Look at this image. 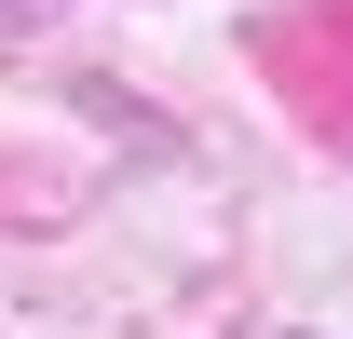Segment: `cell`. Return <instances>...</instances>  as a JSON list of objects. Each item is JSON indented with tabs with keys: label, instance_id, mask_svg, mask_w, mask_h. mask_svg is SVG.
I'll return each instance as SVG.
<instances>
[{
	"label": "cell",
	"instance_id": "cell-1",
	"mask_svg": "<svg viewBox=\"0 0 353 339\" xmlns=\"http://www.w3.org/2000/svg\"><path fill=\"white\" fill-rule=\"evenodd\" d=\"M0 14H28V0H0Z\"/></svg>",
	"mask_w": 353,
	"mask_h": 339
}]
</instances>
